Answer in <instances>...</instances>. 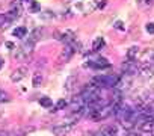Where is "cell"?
<instances>
[{
    "label": "cell",
    "mask_w": 154,
    "mask_h": 136,
    "mask_svg": "<svg viewBox=\"0 0 154 136\" xmlns=\"http://www.w3.org/2000/svg\"><path fill=\"white\" fill-rule=\"evenodd\" d=\"M119 82V77L118 76H113V74H103V76H95L92 79V83L95 86H98L100 89L101 88H117Z\"/></svg>",
    "instance_id": "1"
},
{
    "label": "cell",
    "mask_w": 154,
    "mask_h": 136,
    "mask_svg": "<svg viewBox=\"0 0 154 136\" xmlns=\"http://www.w3.org/2000/svg\"><path fill=\"white\" fill-rule=\"evenodd\" d=\"M115 109H117V104H113V103L104 104V106H101L100 109H97V111H95L92 115H89V118L94 119V121L106 119V118H109L112 114H115Z\"/></svg>",
    "instance_id": "2"
},
{
    "label": "cell",
    "mask_w": 154,
    "mask_h": 136,
    "mask_svg": "<svg viewBox=\"0 0 154 136\" xmlns=\"http://www.w3.org/2000/svg\"><path fill=\"white\" fill-rule=\"evenodd\" d=\"M71 111L73 112H85L86 111V101L85 98L82 97V95H79V97H74L71 100Z\"/></svg>",
    "instance_id": "3"
},
{
    "label": "cell",
    "mask_w": 154,
    "mask_h": 136,
    "mask_svg": "<svg viewBox=\"0 0 154 136\" xmlns=\"http://www.w3.org/2000/svg\"><path fill=\"white\" fill-rule=\"evenodd\" d=\"M59 39H60L65 46H73V47L77 46V44H76V33H74L73 30H63V32L60 33Z\"/></svg>",
    "instance_id": "4"
},
{
    "label": "cell",
    "mask_w": 154,
    "mask_h": 136,
    "mask_svg": "<svg viewBox=\"0 0 154 136\" xmlns=\"http://www.w3.org/2000/svg\"><path fill=\"white\" fill-rule=\"evenodd\" d=\"M74 124H76V122H65V124H60V126H55L53 127V133L58 135V136L67 135V133H70L74 129Z\"/></svg>",
    "instance_id": "5"
},
{
    "label": "cell",
    "mask_w": 154,
    "mask_h": 136,
    "mask_svg": "<svg viewBox=\"0 0 154 136\" xmlns=\"http://www.w3.org/2000/svg\"><path fill=\"white\" fill-rule=\"evenodd\" d=\"M139 67L140 65L136 61H125L121 68H122V71H125L127 74H136L139 71Z\"/></svg>",
    "instance_id": "6"
},
{
    "label": "cell",
    "mask_w": 154,
    "mask_h": 136,
    "mask_svg": "<svg viewBox=\"0 0 154 136\" xmlns=\"http://www.w3.org/2000/svg\"><path fill=\"white\" fill-rule=\"evenodd\" d=\"M8 15L12 18V21H15L17 18H20V15H21V5H20L18 0H17V2H12L11 11L8 12Z\"/></svg>",
    "instance_id": "7"
},
{
    "label": "cell",
    "mask_w": 154,
    "mask_h": 136,
    "mask_svg": "<svg viewBox=\"0 0 154 136\" xmlns=\"http://www.w3.org/2000/svg\"><path fill=\"white\" fill-rule=\"evenodd\" d=\"M137 74L142 76V77H151L154 74V64H144V65H140Z\"/></svg>",
    "instance_id": "8"
},
{
    "label": "cell",
    "mask_w": 154,
    "mask_h": 136,
    "mask_svg": "<svg viewBox=\"0 0 154 136\" xmlns=\"http://www.w3.org/2000/svg\"><path fill=\"white\" fill-rule=\"evenodd\" d=\"M26 76H27V68H26V67H20V68H17V70L11 74V80L12 82H20Z\"/></svg>",
    "instance_id": "9"
},
{
    "label": "cell",
    "mask_w": 154,
    "mask_h": 136,
    "mask_svg": "<svg viewBox=\"0 0 154 136\" xmlns=\"http://www.w3.org/2000/svg\"><path fill=\"white\" fill-rule=\"evenodd\" d=\"M74 51H76V47H73V46H65L63 47V50H62V53H60V56H59V61H62V62H67L73 54H74Z\"/></svg>",
    "instance_id": "10"
},
{
    "label": "cell",
    "mask_w": 154,
    "mask_h": 136,
    "mask_svg": "<svg viewBox=\"0 0 154 136\" xmlns=\"http://www.w3.org/2000/svg\"><path fill=\"white\" fill-rule=\"evenodd\" d=\"M118 135V127L117 126H106L104 129H101L95 136H117Z\"/></svg>",
    "instance_id": "11"
},
{
    "label": "cell",
    "mask_w": 154,
    "mask_h": 136,
    "mask_svg": "<svg viewBox=\"0 0 154 136\" xmlns=\"http://www.w3.org/2000/svg\"><path fill=\"white\" fill-rule=\"evenodd\" d=\"M86 67H92V68H97V70H101V68H109L110 64L107 62V59L100 58V59H97V61H92V62L86 64Z\"/></svg>",
    "instance_id": "12"
},
{
    "label": "cell",
    "mask_w": 154,
    "mask_h": 136,
    "mask_svg": "<svg viewBox=\"0 0 154 136\" xmlns=\"http://www.w3.org/2000/svg\"><path fill=\"white\" fill-rule=\"evenodd\" d=\"M137 54H139V47H136V46L130 47L127 50V61H136Z\"/></svg>",
    "instance_id": "13"
},
{
    "label": "cell",
    "mask_w": 154,
    "mask_h": 136,
    "mask_svg": "<svg viewBox=\"0 0 154 136\" xmlns=\"http://www.w3.org/2000/svg\"><path fill=\"white\" fill-rule=\"evenodd\" d=\"M11 23H12V18L8 15V12H5V14L0 15V27H8Z\"/></svg>",
    "instance_id": "14"
},
{
    "label": "cell",
    "mask_w": 154,
    "mask_h": 136,
    "mask_svg": "<svg viewBox=\"0 0 154 136\" xmlns=\"http://www.w3.org/2000/svg\"><path fill=\"white\" fill-rule=\"evenodd\" d=\"M104 39H103L101 36H98V38H95V41H94V44H92V50L94 51H98V50H101L103 47H104Z\"/></svg>",
    "instance_id": "15"
},
{
    "label": "cell",
    "mask_w": 154,
    "mask_h": 136,
    "mask_svg": "<svg viewBox=\"0 0 154 136\" xmlns=\"http://www.w3.org/2000/svg\"><path fill=\"white\" fill-rule=\"evenodd\" d=\"M40 104H41L42 107H45V109H48V107H53V101H51V98H50V97H41V100H40Z\"/></svg>",
    "instance_id": "16"
},
{
    "label": "cell",
    "mask_w": 154,
    "mask_h": 136,
    "mask_svg": "<svg viewBox=\"0 0 154 136\" xmlns=\"http://www.w3.org/2000/svg\"><path fill=\"white\" fill-rule=\"evenodd\" d=\"M41 82H42V74L41 73H35L33 74V79H32V85L36 88V86L41 85Z\"/></svg>",
    "instance_id": "17"
},
{
    "label": "cell",
    "mask_w": 154,
    "mask_h": 136,
    "mask_svg": "<svg viewBox=\"0 0 154 136\" xmlns=\"http://www.w3.org/2000/svg\"><path fill=\"white\" fill-rule=\"evenodd\" d=\"M40 36H41V29H35V30L30 33L29 41H32V43H36V41L40 39Z\"/></svg>",
    "instance_id": "18"
},
{
    "label": "cell",
    "mask_w": 154,
    "mask_h": 136,
    "mask_svg": "<svg viewBox=\"0 0 154 136\" xmlns=\"http://www.w3.org/2000/svg\"><path fill=\"white\" fill-rule=\"evenodd\" d=\"M26 27H17V29L14 30V35L17 36V38H24L26 36Z\"/></svg>",
    "instance_id": "19"
},
{
    "label": "cell",
    "mask_w": 154,
    "mask_h": 136,
    "mask_svg": "<svg viewBox=\"0 0 154 136\" xmlns=\"http://www.w3.org/2000/svg\"><path fill=\"white\" fill-rule=\"evenodd\" d=\"M27 2H29V5H30L32 12H38V11H40V5H38L35 0H27Z\"/></svg>",
    "instance_id": "20"
},
{
    "label": "cell",
    "mask_w": 154,
    "mask_h": 136,
    "mask_svg": "<svg viewBox=\"0 0 154 136\" xmlns=\"http://www.w3.org/2000/svg\"><path fill=\"white\" fill-rule=\"evenodd\" d=\"M65 106H67V101H65V100H59V101L56 103V109H55V111H59V109H63Z\"/></svg>",
    "instance_id": "21"
},
{
    "label": "cell",
    "mask_w": 154,
    "mask_h": 136,
    "mask_svg": "<svg viewBox=\"0 0 154 136\" xmlns=\"http://www.w3.org/2000/svg\"><path fill=\"white\" fill-rule=\"evenodd\" d=\"M3 101H9V95L6 92L0 91V103H3Z\"/></svg>",
    "instance_id": "22"
},
{
    "label": "cell",
    "mask_w": 154,
    "mask_h": 136,
    "mask_svg": "<svg viewBox=\"0 0 154 136\" xmlns=\"http://www.w3.org/2000/svg\"><path fill=\"white\" fill-rule=\"evenodd\" d=\"M145 29H147V32H148V33H151V35H153V33H154V23H148Z\"/></svg>",
    "instance_id": "23"
},
{
    "label": "cell",
    "mask_w": 154,
    "mask_h": 136,
    "mask_svg": "<svg viewBox=\"0 0 154 136\" xmlns=\"http://www.w3.org/2000/svg\"><path fill=\"white\" fill-rule=\"evenodd\" d=\"M115 27H117V29H119V30H124V26H122L121 21H117V23H115Z\"/></svg>",
    "instance_id": "24"
},
{
    "label": "cell",
    "mask_w": 154,
    "mask_h": 136,
    "mask_svg": "<svg viewBox=\"0 0 154 136\" xmlns=\"http://www.w3.org/2000/svg\"><path fill=\"white\" fill-rule=\"evenodd\" d=\"M125 136H140V135H137V133H128V135H125Z\"/></svg>",
    "instance_id": "25"
},
{
    "label": "cell",
    "mask_w": 154,
    "mask_h": 136,
    "mask_svg": "<svg viewBox=\"0 0 154 136\" xmlns=\"http://www.w3.org/2000/svg\"><path fill=\"white\" fill-rule=\"evenodd\" d=\"M0 136H8V133L6 132H0Z\"/></svg>",
    "instance_id": "26"
},
{
    "label": "cell",
    "mask_w": 154,
    "mask_h": 136,
    "mask_svg": "<svg viewBox=\"0 0 154 136\" xmlns=\"http://www.w3.org/2000/svg\"><path fill=\"white\" fill-rule=\"evenodd\" d=\"M2 65H3V61H2V59H0V68H2Z\"/></svg>",
    "instance_id": "27"
},
{
    "label": "cell",
    "mask_w": 154,
    "mask_h": 136,
    "mask_svg": "<svg viewBox=\"0 0 154 136\" xmlns=\"http://www.w3.org/2000/svg\"><path fill=\"white\" fill-rule=\"evenodd\" d=\"M153 61H154V53H153Z\"/></svg>",
    "instance_id": "28"
},
{
    "label": "cell",
    "mask_w": 154,
    "mask_h": 136,
    "mask_svg": "<svg viewBox=\"0 0 154 136\" xmlns=\"http://www.w3.org/2000/svg\"><path fill=\"white\" fill-rule=\"evenodd\" d=\"M26 2H27V0H26Z\"/></svg>",
    "instance_id": "29"
}]
</instances>
